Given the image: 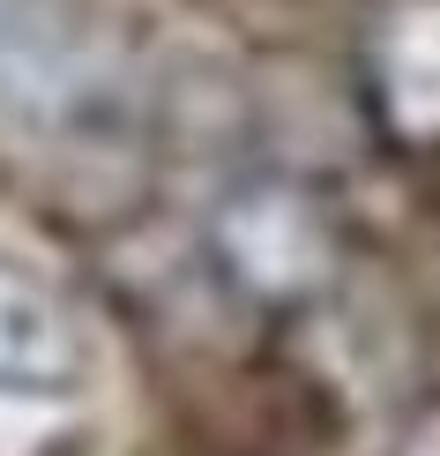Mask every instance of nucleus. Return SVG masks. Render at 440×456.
<instances>
[{"instance_id":"f257e3e1","label":"nucleus","mask_w":440,"mask_h":456,"mask_svg":"<svg viewBox=\"0 0 440 456\" xmlns=\"http://www.w3.org/2000/svg\"><path fill=\"white\" fill-rule=\"evenodd\" d=\"M127 120H135V83L83 15L60 8L0 15V127L83 142V135H120Z\"/></svg>"},{"instance_id":"f03ea898","label":"nucleus","mask_w":440,"mask_h":456,"mask_svg":"<svg viewBox=\"0 0 440 456\" xmlns=\"http://www.w3.org/2000/svg\"><path fill=\"white\" fill-rule=\"evenodd\" d=\"M217 262L261 307H299L336 277V224L306 187L254 180L217 210Z\"/></svg>"},{"instance_id":"20e7f679","label":"nucleus","mask_w":440,"mask_h":456,"mask_svg":"<svg viewBox=\"0 0 440 456\" xmlns=\"http://www.w3.org/2000/svg\"><path fill=\"white\" fill-rule=\"evenodd\" d=\"M366 75L388 135L440 142V0H388L366 37Z\"/></svg>"},{"instance_id":"7ed1b4c3","label":"nucleus","mask_w":440,"mask_h":456,"mask_svg":"<svg viewBox=\"0 0 440 456\" xmlns=\"http://www.w3.org/2000/svg\"><path fill=\"white\" fill-rule=\"evenodd\" d=\"M83 382V322L60 284L30 270L23 255H0V396L8 404H52Z\"/></svg>"}]
</instances>
